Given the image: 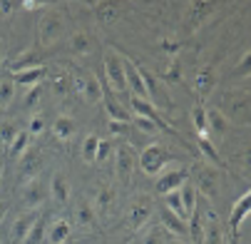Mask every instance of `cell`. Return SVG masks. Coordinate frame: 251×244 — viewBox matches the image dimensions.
Wrapping results in <instances>:
<instances>
[{
  "mask_svg": "<svg viewBox=\"0 0 251 244\" xmlns=\"http://www.w3.org/2000/svg\"><path fill=\"white\" fill-rule=\"evenodd\" d=\"M222 108H217L226 120L229 125H246L249 122V95L246 90H234V92H226L222 95Z\"/></svg>",
  "mask_w": 251,
  "mask_h": 244,
  "instance_id": "6da1fadb",
  "label": "cell"
},
{
  "mask_svg": "<svg viewBox=\"0 0 251 244\" xmlns=\"http://www.w3.org/2000/svg\"><path fill=\"white\" fill-rule=\"evenodd\" d=\"M65 30H67L65 15H62L60 10H45V15L40 18V30H38L40 45H43V48L57 45V43L65 38Z\"/></svg>",
  "mask_w": 251,
  "mask_h": 244,
  "instance_id": "7a4b0ae2",
  "label": "cell"
},
{
  "mask_svg": "<svg viewBox=\"0 0 251 244\" xmlns=\"http://www.w3.org/2000/svg\"><path fill=\"white\" fill-rule=\"evenodd\" d=\"M169 162H174V157L162 147V145H147L145 150L139 152V157H137V164H139V169L145 172V174H150V177H154V174H162V169L169 164Z\"/></svg>",
  "mask_w": 251,
  "mask_h": 244,
  "instance_id": "3957f363",
  "label": "cell"
},
{
  "mask_svg": "<svg viewBox=\"0 0 251 244\" xmlns=\"http://www.w3.org/2000/svg\"><path fill=\"white\" fill-rule=\"evenodd\" d=\"M152 215H154V199L150 194H137L129 202V207H127V224H129V229L139 232L152 219Z\"/></svg>",
  "mask_w": 251,
  "mask_h": 244,
  "instance_id": "277c9868",
  "label": "cell"
},
{
  "mask_svg": "<svg viewBox=\"0 0 251 244\" xmlns=\"http://www.w3.org/2000/svg\"><path fill=\"white\" fill-rule=\"evenodd\" d=\"M192 185L197 192L206 194L209 199H214L219 194V172L217 167H209V164H197L192 172Z\"/></svg>",
  "mask_w": 251,
  "mask_h": 244,
  "instance_id": "5b68a950",
  "label": "cell"
},
{
  "mask_svg": "<svg viewBox=\"0 0 251 244\" xmlns=\"http://www.w3.org/2000/svg\"><path fill=\"white\" fill-rule=\"evenodd\" d=\"M20 199L25 204V209H30V212H38V209L50 199V185L43 180V177H35L30 182H25L23 192H20Z\"/></svg>",
  "mask_w": 251,
  "mask_h": 244,
  "instance_id": "8992f818",
  "label": "cell"
},
{
  "mask_svg": "<svg viewBox=\"0 0 251 244\" xmlns=\"http://www.w3.org/2000/svg\"><path fill=\"white\" fill-rule=\"evenodd\" d=\"M189 182V169L187 167H174L169 172H162L157 182H154V192L159 197L169 194V192H176V190H182L184 185Z\"/></svg>",
  "mask_w": 251,
  "mask_h": 244,
  "instance_id": "52a82bcc",
  "label": "cell"
},
{
  "mask_svg": "<svg viewBox=\"0 0 251 244\" xmlns=\"http://www.w3.org/2000/svg\"><path fill=\"white\" fill-rule=\"evenodd\" d=\"M139 75H142V82H145V90H147V102L154 105V110H169L172 108V97L169 92L162 87L159 80H154V75H150L147 70H142L139 67Z\"/></svg>",
  "mask_w": 251,
  "mask_h": 244,
  "instance_id": "ba28073f",
  "label": "cell"
},
{
  "mask_svg": "<svg viewBox=\"0 0 251 244\" xmlns=\"http://www.w3.org/2000/svg\"><path fill=\"white\" fill-rule=\"evenodd\" d=\"M112 152H115V172H117V177L122 182H129L132 174H134V164H137L134 150L127 142H120V145L112 147Z\"/></svg>",
  "mask_w": 251,
  "mask_h": 244,
  "instance_id": "9c48e42d",
  "label": "cell"
},
{
  "mask_svg": "<svg viewBox=\"0 0 251 244\" xmlns=\"http://www.w3.org/2000/svg\"><path fill=\"white\" fill-rule=\"evenodd\" d=\"M102 67H104L107 82L112 85V90L125 92L127 90V80H125V62H122V57L117 53H107L104 60H102Z\"/></svg>",
  "mask_w": 251,
  "mask_h": 244,
  "instance_id": "30bf717a",
  "label": "cell"
},
{
  "mask_svg": "<svg viewBox=\"0 0 251 244\" xmlns=\"http://www.w3.org/2000/svg\"><path fill=\"white\" fill-rule=\"evenodd\" d=\"M73 90L80 92L85 97V102L95 105V102H102L104 100V90H102V82L95 78V75H87V78H75L73 80Z\"/></svg>",
  "mask_w": 251,
  "mask_h": 244,
  "instance_id": "8fae6325",
  "label": "cell"
},
{
  "mask_svg": "<svg viewBox=\"0 0 251 244\" xmlns=\"http://www.w3.org/2000/svg\"><path fill=\"white\" fill-rule=\"evenodd\" d=\"M18 162H20L18 174H20V180H23V182H30V180H35V177H40V169H43V164H45L43 155H40V152H35V150H27Z\"/></svg>",
  "mask_w": 251,
  "mask_h": 244,
  "instance_id": "7c38bea8",
  "label": "cell"
},
{
  "mask_svg": "<svg viewBox=\"0 0 251 244\" xmlns=\"http://www.w3.org/2000/svg\"><path fill=\"white\" fill-rule=\"evenodd\" d=\"M159 224H162V229H164L167 234H172V237H176V239L189 237V224H187V219L176 217L174 212H169L167 207L159 209Z\"/></svg>",
  "mask_w": 251,
  "mask_h": 244,
  "instance_id": "4fadbf2b",
  "label": "cell"
},
{
  "mask_svg": "<svg viewBox=\"0 0 251 244\" xmlns=\"http://www.w3.org/2000/svg\"><path fill=\"white\" fill-rule=\"evenodd\" d=\"M206 112V137L211 139V142H214V139H222V137H226V132H229V120L217 110V108H206L204 110Z\"/></svg>",
  "mask_w": 251,
  "mask_h": 244,
  "instance_id": "5bb4252c",
  "label": "cell"
},
{
  "mask_svg": "<svg viewBox=\"0 0 251 244\" xmlns=\"http://www.w3.org/2000/svg\"><path fill=\"white\" fill-rule=\"evenodd\" d=\"M75 224L80 227V229H85V232H92L95 227H97V212H95V207H92V202H87V199H77L75 202Z\"/></svg>",
  "mask_w": 251,
  "mask_h": 244,
  "instance_id": "9a60e30c",
  "label": "cell"
},
{
  "mask_svg": "<svg viewBox=\"0 0 251 244\" xmlns=\"http://www.w3.org/2000/svg\"><path fill=\"white\" fill-rule=\"evenodd\" d=\"M48 78V67L45 65H35L27 70H20V73H13V82L23 85V87H35V85H43V80Z\"/></svg>",
  "mask_w": 251,
  "mask_h": 244,
  "instance_id": "2e32d148",
  "label": "cell"
},
{
  "mask_svg": "<svg viewBox=\"0 0 251 244\" xmlns=\"http://www.w3.org/2000/svg\"><path fill=\"white\" fill-rule=\"evenodd\" d=\"M50 199H55L57 204H67L73 199V187H70V180L62 172H55L50 180Z\"/></svg>",
  "mask_w": 251,
  "mask_h": 244,
  "instance_id": "e0dca14e",
  "label": "cell"
},
{
  "mask_svg": "<svg viewBox=\"0 0 251 244\" xmlns=\"http://www.w3.org/2000/svg\"><path fill=\"white\" fill-rule=\"evenodd\" d=\"M38 222V212H23L20 217H15V222H13V227H10V239H13V244H23V239L27 237V232L32 229V224Z\"/></svg>",
  "mask_w": 251,
  "mask_h": 244,
  "instance_id": "ac0fdd59",
  "label": "cell"
},
{
  "mask_svg": "<svg viewBox=\"0 0 251 244\" xmlns=\"http://www.w3.org/2000/svg\"><path fill=\"white\" fill-rule=\"evenodd\" d=\"M115 202H117V192H115V187L102 185V187L95 192L92 207H95V212H97V215H110V212H112V207H115Z\"/></svg>",
  "mask_w": 251,
  "mask_h": 244,
  "instance_id": "d6986e66",
  "label": "cell"
},
{
  "mask_svg": "<svg viewBox=\"0 0 251 244\" xmlns=\"http://www.w3.org/2000/svg\"><path fill=\"white\" fill-rule=\"evenodd\" d=\"M122 62H125V80H127V87L132 90V95L147 100V90H145V82H142L139 67H137L132 60H122Z\"/></svg>",
  "mask_w": 251,
  "mask_h": 244,
  "instance_id": "ffe728a7",
  "label": "cell"
},
{
  "mask_svg": "<svg viewBox=\"0 0 251 244\" xmlns=\"http://www.w3.org/2000/svg\"><path fill=\"white\" fill-rule=\"evenodd\" d=\"M129 105H132V110H134V117H145V120H152V122H157L162 130H167V122L159 117V112L154 110V105H152V102H147V100H142V97H134V95H132Z\"/></svg>",
  "mask_w": 251,
  "mask_h": 244,
  "instance_id": "44dd1931",
  "label": "cell"
},
{
  "mask_svg": "<svg viewBox=\"0 0 251 244\" xmlns=\"http://www.w3.org/2000/svg\"><path fill=\"white\" fill-rule=\"evenodd\" d=\"M249 204H251V194H249V192H244V194L236 199L234 209H231L229 227H231V232H234V234L241 229V224H244V222H246V217H249Z\"/></svg>",
  "mask_w": 251,
  "mask_h": 244,
  "instance_id": "7402d4cb",
  "label": "cell"
},
{
  "mask_svg": "<svg viewBox=\"0 0 251 244\" xmlns=\"http://www.w3.org/2000/svg\"><path fill=\"white\" fill-rule=\"evenodd\" d=\"M70 237H73V224H70L67 219H55L48 227L45 242L48 244H65V242H70Z\"/></svg>",
  "mask_w": 251,
  "mask_h": 244,
  "instance_id": "603a6c76",
  "label": "cell"
},
{
  "mask_svg": "<svg viewBox=\"0 0 251 244\" xmlns=\"http://www.w3.org/2000/svg\"><path fill=\"white\" fill-rule=\"evenodd\" d=\"M50 130H52V135H55L57 139L67 142L70 137H75V132H77V122H75V117H70V115H57L55 122L50 125Z\"/></svg>",
  "mask_w": 251,
  "mask_h": 244,
  "instance_id": "cb8c5ba5",
  "label": "cell"
},
{
  "mask_svg": "<svg viewBox=\"0 0 251 244\" xmlns=\"http://www.w3.org/2000/svg\"><path fill=\"white\" fill-rule=\"evenodd\" d=\"M92 48H95V40L87 30H77L70 38V53H75V55H87V53H92Z\"/></svg>",
  "mask_w": 251,
  "mask_h": 244,
  "instance_id": "d4e9b609",
  "label": "cell"
},
{
  "mask_svg": "<svg viewBox=\"0 0 251 244\" xmlns=\"http://www.w3.org/2000/svg\"><path fill=\"white\" fill-rule=\"evenodd\" d=\"M214 85H217V75H214V70H211V67H201L199 73L194 75V90H197L199 95L211 92Z\"/></svg>",
  "mask_w": 251,
  "mask_h": 244,
  "instance_id": "484cf974",
  "label": "cell"
},
{
  "mask_svg": "<svg viewBox=\"0 0 251 244\" xmlns=\"http://www.w3.org/2000/svg\"><path fill=\"white\" fill-rule=\"evenodd\" d=\"M30 135H27V130H20L18 135H15V139H13V142L8 145V157L10 160H20L27 150H30Z\"/></svg>",
  "mask_w": 251,
  "mask_h": 244,
  "instance_id": "4316f807",
  "label": "cell"
},
{
  "mask_svg": "<svg viewBox=\"0 0 251 244\" xmlns=\"http://www.w3.org/2000/svg\"><path fill=\"white\" fill-rule=\"evenodd\" d=\"M104 112H107V117H110V122H132V115L122 108L120 102H115L112 97H107L104 95Z\"/></svg>",
  "mask_w": 251,
  "mask_h": 244,
  "instance_id": "83f0119b",
  "label": "cell"
},
{
  "mask_svg": "<svg viewBox=\"0 0 251 244\" xmlns=\"http://www.w3.org/2000/svg\"><path fill=\"white\" fill-rule=\"evenodd\" d=\"M197 147H199V152L209 160V162H214L217 167H222L224 162H222V157H219V150H217V145L211 142L209 137H204V135H197Z\"/></svg>",
  "mask_w": 251,
  "mask_h": 244,
  "instance_id": "f1b7e54d",
  "label": "cell"
},
{
  "mask_svg": "<svg viewBox=\"0 0 251 244\" xmlns=\"http://www.w3.org/2000/svg\"><path fill=\"white\" fill-rule=\"evenodd\" d=\"M95 18L100 25H112L117 18H120V10L115 3H97L95 5Z\"/></svg>",
  "mask_w": 251,
  "mask_h": 244,
  "instance_id": "f546056e",
  "label": "cell"
},
{
  "mask_svg": "<svg viewBox=\"0 0 251 244\" xmlns=\"http://www.w3.org/2000/svg\"><path fill=\"white\" fill-rule=\"evenodd\" d=\"M211 13H214V5H211V3H194V5H189V10H187V20H189L192 25H199V23L206 20Z\"/></svg>",
  "mask_w": 251,
  "mask_h": 244,
  "instance_id": "4dcf8cb0",
  "label": "cell"
},
{
  "mask_svg": "<svg viewBox=\"0 0 251 244\" xmlns=\"http://www.w3.org/2000/svg\"><path fill=\"white\" fill-rule=\"evenodd\" d=\"M201 244H224V232L219 219L204 224V234H201Z\"/></svg>",
  "mask_w": 251,
  "mask_h": 244,
  "instance_id": "1f68e13d",
  "label": "cell"
},
{
  "mask_svg": "<svg viewBox=\"0 0 251 244\" xmlns=\"http://www.w3.org/2000/svg\"><path fill=\"white\" fill-rule=\"evenodd\" d=\"M179 194H182V204H184V212H187V217H192V212L199 207V202H197V190H194V185L192 182H187L182 190H179Z\"/></svg>",
  "mask_w": 251,
  "mask_h": 244,
  "instance_id": "d6a6232c",
  "label": "cell"
},
{
  "mask_svg": "<svg viewBox=\"0 0 251 244\" xmlns=\"http://www.w3.org/2000/svg\"><path fill=\"white\" fill-rule=\"evenodd\" d=\"M45 234H48V222L43 217H38V222L32 224V229L27 232V237L23 239V244H43L45 242Z\"/></svg>",
  "mask_w": 251,
  "mask_h": 244,
  "instance_id": "836d02e7",
  "label": "cell"
},
{
  "mask_svg": "<svg viewBox=\"0 0 251 244\" xmlns=\"http://www.w3.org/2000/svg\"><path fill=\"white\" fill-rule=\"evenodd\" d=\"M97 147H100V137L97 135H87L82 139V147H80V155L87 164H95V155H97Z\"/></svg>",
  "mask_w": 251,
  "mask_h": 244,
  "instance_id": "e575fe53",
  "label": "cell"
},
{
  "mask_svg": "<svg viewBox=\"0 0 251 244\" xmlns=\"http://www.w3.org/2000/svg\"><path fill=\"white\" fill-rule=\"evenodd\" d=\"M162 199H164V207L169 209V212H174L176 217L187 219V212H184V204H182V194H179V190H176V192H169V194H164Z\"/></svg>",
  "mask_w": 251,
  "mask_h": 244,
  "instance_id": "d590c367",
  "label": "cell"
},
{
  "mask_svg": "<svg viewBox=\"0 0 251 244\" xmlns=\"http://www.w3.org/2000/svg\"><path fill=\"white\" fill-rule=\"evenodd\" d=\"M13 100H15V82L10 78L0 80V110H5Z\"/></svg>",
  "mask_w": 251,
  "mask_h": 244,
  "instance_id": "8d00e7d4",
  "label": "cell"
},
{
  "mask_svg": "<svg viewBox=\"0 0 251 244\" xmlns=\"http://www.w3.org/2000/svg\"><path fill=\"white\" fill-rule=\"evenodd\" d=\"M162 78H164V82L176 85L179 80H182V62H179V60H172V62L162 70Z\"/></svg>",
  "mask_w": 251,
  "mask_h": 244,
  "instance_id": "74e56055",
  "label": "cell"
},
{
  "mask_svg": "<svg viewBox=\"0 0 251 244\" xmlns=\"http://www.w3.org/2000/svg\"><path fill=\"white\" fill-rule=\"evenodd\" d=\"M167 232L162 227H152L145 237H142V244H167Z\"/></svg>",
  "mask_w": 251,
  "mask_h": 244,
  "instance_id": "f35d334b",
  "label": "cell"
},
{
  "mask_svg": "<svg viewBox=\"0 0 251 244\" xmlns=\"http://www.w3.org/2000/svg\"><path fill=\"white\" fill-rule=\"evenodd\" d=\"M20 132V127L15 125V122H0V139H3V142H5V147L13 142V139H15V135Z\"/></svg>",
  "mask_w": 251,
  "mask_h": 244,
  "instance_id": "ab89813d",
  "label": "cell"
},
{
  "mask_svg": "<svg viewBox=\"0 0 251 244\" xmlns=\"http://www.w3.org/2000/svg\"><path fill=\"white\" fill-rule=\"evenodd\" d=\"M192 122H194L197 135H204L206 137V112H204V108H194L192 110Z\"/></svg>",
  "mask_w": 251,
  "mask_h": 244,
  "instance_id": "60d3db41",
  "label": "cell"
},
{
  "mask_svg": "<svg viewBox=\"0 0 251 244\" xmlns=\"http://www.w3.org/2000/svg\"><path fill=\"white\" fill-rule=\"evenodd\" d=\"M132 127H139L142 132H147V135H157V132L162 130L157 122H152V120H145V117H134V120H132Z\"/></svg>",
  "mask_w": 251,
  "mask_h": 244,
  "instance_id": "b9f144b4",
  "label": "cell"
},
{
  "mask_svg": "<svg viewBox=\"0 0 251 244\" xmlns=\"http://www.w3.org/2000/svg\"><path fill=\"white\" fill-rule=\"evenodd\" d=\"M45 127H48V125H45V117H43V115H32L30 122H27V135H30V137H32V135H43Z\"/></svg>",
  "mask_w": 251,
  "mask_h": 244,
  "instance_id": "7bdbcfd3",
  "label": "cell"
},
{
  "mask_svg": "<svg viewBox=\"0 0 251 244\" xmlns=\"http://www.w3.org/2000/svg\"><path fill=\"white\" fill-rule=\"evenodd\" d=\"M43 97V85H35V87H27V95H25V108H32V105H38Z\"/></svg>",
  "mask_w": 251,
  "mask_h": 244,
  "instance_id": "ee69618b",
  "label": "cell"
},
{
  "mask_svg": "<svg viewBox=\"0 0 251 244\" xmlns=\"http://www.w3.org/2000/svg\"><path fill=\"white\" fill-rule=\"evenodd\" d=\"M110 155H112V142H107V139H100V147H97V155H95V164L104 162Z\"/></svg>",
  "mask_w": 251,
  "mask_h": 244,
  "instance_id": "f6af8a7d",
  "label": "cell"
},
{
  "mask_svg": "<svg viewBox=\"0 0 251 244\" xmlns=\"http://www.w3.org/2000/svg\"><path fill=\"white\" fill-rule=\"evenodd\" d=\"M249 65H251V53L246 50L244 53V57H241V62H239V70H236V73H234V78H249Z\"/></svg>",
  "mask_w": 251,
  "mask_h": 244,
  "instance_id": "bcb514c9",
  "label": "cell"
},
{
  "mask_svg": "<svg viewBox=\"0 0 251 244\" xmlns=\"http://www.w3.org/2000/svg\"><path fill=\"white\" fill-rule=\"evenodd\" d=\"M162 53L174 57V55L179 53V45H176V43H172V40H164V43H162Z\"/></svg>",
  "mask_w": 251,
  "mask_h": 244,
  "instance_id": "7dc6e473",
  "label": "cell"
},
{
  "mask_svg": "<svg viewBox=\"0 0 251 244\" xmlns=\"http://www.w3.org/2000/svg\"><path fill=\"white\" fill-rule=\"evenodd\" d=\"M52 90H55V95H65V92H67V82H65V78L52 80Z\"/></svg>",
  "mask_w": 251,
  "mask_h": 244,
  "instance_id": "c3c4849f",
  "label": "cell"
},
{
  "mask_svg": "<svg viewBox=\"0 0 251 244\" xmlns=\"http://www.w3.org/2000/svg\"><path fill=\"white\" fill-rule=\"evenodd\" d=\"M127 127H132V122H110V132H117V135H122Z\"/></svg>",
  "mask_w": 251,
  "mask_h": 244,
  "instance_id": "681fc988",
  "label": "cell"
},
{
  "mask_svg": "<svg viewBox=\"0 0 251 244\" xmlns=\"http://www.w3.org/2000/svg\"><path fill=\"white\" fill-rule=\"evenodd\" d=\"M15 8H18V5L10 3V0H0V13H3V15H10Z\"/></svg>",
  "mask_w": 251,
  "mask_h": 244,
  "instance_id": "f907efd6",
  "label": "cell"
},
{
  "mask_svg": "<svg viewBox=\"0 0 251 244\" xmlns=\"http://www.w3.org/2000/svg\"><path fill=\"white\" fill-rule=\"evenodd\" d=\"M8 209H10V207H8V202H5V199H0V222H3V219L8 217Z\"/></svg>",
  "mask_w": 251,
  "mask_h": 244,
  "instance_id": "816d5d0a",
  "label": "cell"
},
{
  "mask_svg": "<svg viewBox=\"0 0 251 244\" xmlns=\"http://www.w3.org/2000/svg\"><path fill=\"white\" fill-rule=\"evenodd\" d=\"M167 244H184V242H182V239H174V237H172V239H169Z\"/></svg>",
  "mask_w": 251,
  "mask_h": 244,
  "instance_id": "f5cc1de1",
  "label": "cell"
},
{
  "mask_svg": "<svg viewBox=\"0 0 251 244\" xmlns=\"http://www.w3.org/2000/svg\"><path fill=\"white\" fill-rule=\"evenodd\" d=\"M0 185H3V164H0Z\"/></svg>",
  "mask_w": 251,
  "mask_h": 244,
  "instance_id": "db71d44e",
  "label": "cell"
}]
</instances>
